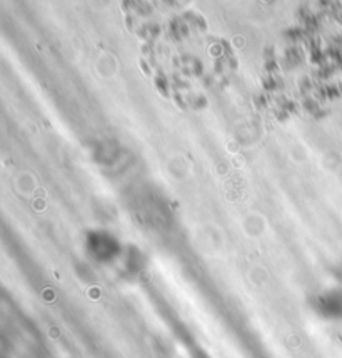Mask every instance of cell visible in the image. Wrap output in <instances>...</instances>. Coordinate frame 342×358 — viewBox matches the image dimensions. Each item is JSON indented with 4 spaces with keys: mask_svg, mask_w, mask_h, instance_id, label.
<instances>
[{
    "mask_svg": "<svg viewBox=\"0 0 342 358\" xmlns=\"http://www.w3.org/2000/svg\"><path fill=\"white\" fill-rule=\"evenodd\" d=\"M87 250L97 260H111L112 257L117 255L119 247H117V242L109 234L94 232L87 238Z\"/></svg>",
    "mask_w": 342,
    "mask_h": 358,
    "instance_id": "6da1fadb",
    "label": "cell"
}]
</instances>
